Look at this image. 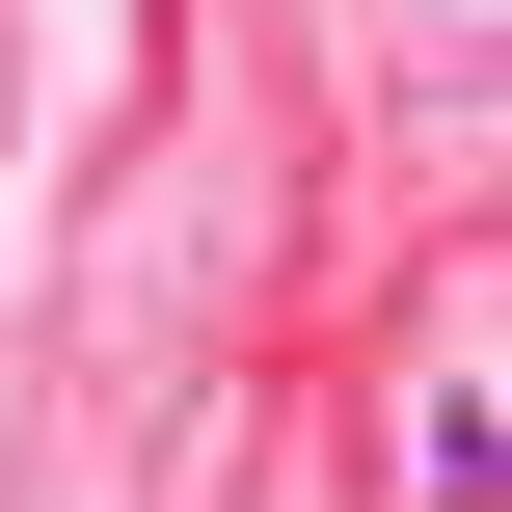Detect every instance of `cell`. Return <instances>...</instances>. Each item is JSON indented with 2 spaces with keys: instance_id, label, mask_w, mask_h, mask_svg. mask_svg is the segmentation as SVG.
Returning <instances> with one entry per match:
<instances>
[{
  "instance_id": "cell-1",
  "label": "cell",
  "mask_w": 512,
  "mask_h": 512,
  "mask_svg": "<svg viewBox=\"0 0 512 512\" xmlns=\"http://www.w3.org/2000/svg\"><path fill=\"white\" fill-rule=\"evenodd\" d=\"M432 512H486V378H459V432H432Z\"/></svg>"
}]
</instances>
